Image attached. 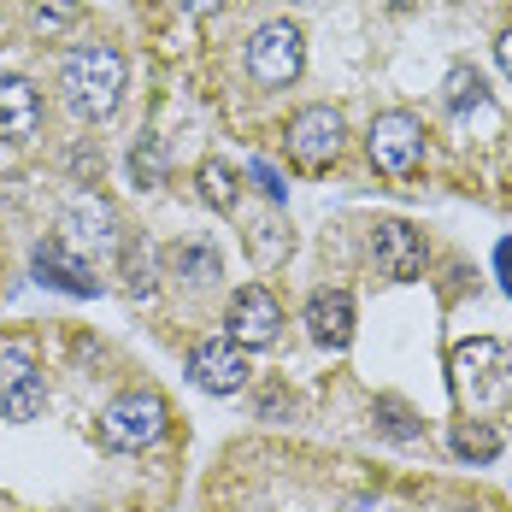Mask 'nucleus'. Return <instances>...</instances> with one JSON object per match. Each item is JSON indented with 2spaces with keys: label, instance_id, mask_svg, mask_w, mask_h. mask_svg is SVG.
<instances>
[{
  "label": "nucleus",
  "instance_id": "3",
  "mask_svg": "<svg viewBox=\"0 0 512 512\" xmlns=\"http://www.w3.org/2000/svg\"><path fill=\"white\" fill-rule=\"evenodd\" d=\"M301 65H307V42H301V30L289 18H271V24H259L254 36H248V71H254L265 89L295 83Z\"/></svg>",
  "mask_w": 512,
  "mask_h": 512
},
{
  "label": "nucleus",
  "instance_id": "14",
  "mask_svg": "<svg viewBox=\"0 0 512 512\" xmlns=\"http://www.w3.org/2000/svg\"><path fill=\"white\" fill-rule=\"evenodd\" d=\"M42 130V95L30 77H0V136L6 142H30Z\"/></svg>",
  "mask_w": 512,
  "mask_h": 512
},
{
  "label": "nucleus",
  "instance_id": "16",
  "mask_svg": "<svg viewBox=\"0 0 512 512\" xmlns=\"http://www.w3.org/2000/svg\"><path fill=\"white\" fill-rule=\"evenodd\" d=\"M171 271H177L183 283H212V277L224 271V259H218L212 242H177V248H171Z\"/></svg>",
  "mask_w": 512,
  "mask_h": 512
},
{
  "label": "nucleus",
  "instance_id": "22",
  "mask_svg": "<svg viewBox=\"0 0 512 512\" xmlns=\"http://www.w3.org/2000/svg\"><path fill=\"white\" fill-rule=\"evenodd\" d=\"M248 177H254V189L265 195V201H283V195H289V183L277 177V165H271V159H254V165H248Z\"/></svg>",
  "mask_w": 512,
  "mask_h": 512
},
{
  "label": "nucleus",
  "instance_id": "20",
  "mask_svg": "<svg viewBox=\"0 0 512 512\" xmlns=\"http://www.w3.org/2000/svg\"><path fill=\"white\" fill-rule=\"evenodd\" d=\"M248 254H254L259 265H277V259L289 254V230H283L277 218H259L254 230H248Z\"/></svg>",
  "mask_w": 512,
  "mask_h": 512
},
{
  "label": "nucleus",
  "instance_id": "7",
  "mask_svg": "<svg viewBox=\"0 0 512 512\" xmlns=\"http://www.w3.org/2000/svg\"><path fill=\"white\" fill-rule=\"evenodd\" d=\"M224 330H230V342H236L242 354H248V348H271L277 330H283V307H277L265 289H236L230 307H224Z\"/></svg>",
  "mask_w": 512,
  "mask_h": 512
},
{
  "label": "nucleus",
  "instance_id": "25",
  "mask_svg": "<svg viewBox=\"0 0 512 512\" xmlns=\"http://www.w3.org/2000/svg\"><path fill=\"white\" fill-rule=\"evenodd\" d=\"M177 6H183V12H189V18H206V12H218V6H224V0H177Z\"/></svg>",
  "mask_w": 512,
  "mask_h": 512
},
{
  "label": "nucleus",
  "instance_id": "18",
  "mask_svg": "<svg viewBox=\"0 0 512 512\" xmlns=\"http://www.w3.org/2000/svg\"><path fill=\"white\" fill-rule=\"evenodd\" d=\"M195 189H201V201L212 206V212H236V171L230 165H218V159H206L201 171H195Z\"/></svg>",
  "mask_w": 512,
  "mask_h": 512
},
{
  "label": "nucleus",
  "instance_id": "12",
  "mask_svg": "<svg viewBox=\"0 0 512 512\" xmlns=\"http://www.w3.org/2000/svg\"><path fill=\"white\" fill-rule=\"evenodd\" d=\"M377 271L395 277V283H412V277L424 271V236L412 230L407 218L377 224Z\"/></svg>",
  "mask_w": 512,
  "mask_h": 512
},
{
  "label": "nucleus",
  "instance_id": "17",
  "mask_svg": "<svg viewBox=\"0 0 512 512\" xmlns=\"http://www.w3.org/2000/svg\"><path fill=\"white\" fill-rule=\"evenodd\" d=\"M442 101H448L454 118H465V112H483V106H489V89H483V77H477L471 65H454L448 83H442Z\"/></svg>",
  "mask_w": 512,
  "mask_h": 512
},
{
  "label": "nucleus",
  "instance_id": "13",
  "mask_svg": "<svg viewBox=\"0 0 512 512\" xmlns=\"http://www.w3.org/2000/svg\"><path fill=\"white\" fill-rule=\"evenodd\" d=\"M65 248H118V218L101 195H77L65 206Z\"/></svg>",
  "mask_w": 512,
  "mask_h": 512
},
{
  "label": "nucleus",
  "instance_id": "4",
  "mask_svg": "<svg viewBox=\"0 0 512 512\" xmlns=\"http://www.w3.org/2000/svg\"><path fill=\"white\" fill-rule=\"evenodd\" d=\"M48 407V383L36 371V354L24 342H0V412L12 424H30Z\"/></svg>",
  "mask_w": 512,
  "mask_h": 512
},
{
  "label": "nucleus",
  "instance_id": "1",
  "mask_svg": "<svg viewBox=\"0 0 512 512\" xmlns=\"http://www.w3.org/2000/svg\"><path fill=\"white\" fill-rule=\"evenodd\" d=\"M59 89H65V106L77 112V118H106L118 95H124V59L118 48H106V42H89V48H71L65 53V71H59Z\"/></svg>",
  "mask_w": 512,
  "mask_h": 512
},
{
  "label": "nucleus",
  "instance_id": "23",
  "mask_svg": "<svg viewBox=\"0 0 512 512\" xmlns=\"http://www.w3.org/2000/svg\"><path fill=\"white\" fill-rule=\"evenodd\" d=\"M71 18H77L71 6H59V0H36V24H42V30H65Z\"/></svg>",
  "mask_w": 512,
  "mask_h": 512
},
{
  "label": "nucleus",
  "instance_id": "26",
  "mask_svg": "<svg viewBox=\"0 0 512 512\" xmlns=\"http://www.w3.org/2000/svg\"><path fill=\"white\" fill-rule=\"evenodd\" d=\"M495 59H501V71H507V77H512V30H507V36H501V42H495Z\"/></svg>",
  "mask_w": 512,
  "mask_h": 512
},
{
  "label": "nucleus",
  "instance_id": "15",
  "mask_svg": "<svg viewBox=\"0 0 512 512\" xmlns=\"http://www.w3.org/2000/svg\"><path fill=\"white\" fill-rule=\"evenodd\" d=\"M448 448H454L465 465H489L501 454V430L483 424V418H471V424H454V430H448Z\"/></svg>",
  "mask_w": 512,
  "mask_h": 512
},
{
  "label": "nucleus",
  "instance_id": "24",
  "mask_svg": "<svg viewBox=\"0 0 512 512\" xmlns=\"http://www.w3.org/2000/svg\"><path fill=\"white\" fill-rule=\"evenodd\" d=\"M495 271H501V289L512 295V236L501 242V248H495Z\"/></svg>",
  "mask_w": 512,
  "mask_h": 512
},
{
  "label": "nucleus",
  "instance_id": "2",
  "mask_svg": "<svg viewBox=\"0 0 512 512\" xmlns=\"http://www.w3.org/2000/svg\"><path fill=\"white\" fill-rule=\"evenodd\" d=\"M165 424H171V407L159 401L154 389H130V395L106 401L101 442L112 454H142V448H154L159 436H165Z\"/></svg>",
  "mask_w": 512,
  "mask_h": 512
},
{
  "label": "nucleus",
  "instance_id": "10",
  "mask_svg": "<svg viewBox=\"0 0 512 512\" xmlns=\"http://www.w3.org/2000/svg\"><path fill=\"white\" fill-rule=\"evenodd\" d=\"M189 377L201 383L206 395H236V389L248 383V354H242L230 336H218V342H201V348L189 354Z\"/></svg>",
  "mask_w": 512,
  "mask_h": 512
},
{
  "label": "nucleus",
  "instance_id": "5",
  "mask_svg": "<svg viewBox=\"0 0 512 512\" xmlns=\"http://www.w3.org/2000/svg\"><path fill=\"white\" fill-rule=\"evenodd\" d=\"M365 154L383 177H407L424 154V124L412 112H377L371 130H365Z\"/></svg>",
  "mask_w": 512,
  "mask_h": 512
},
{
  "label": "nucleus",
  "instance_id": "19",
  "mask_svg": "<svg viewBox=\"0 0 512 512\" xmlns=\"http://www.w3.org/2000/svg\"><path fill=\"white\" fill-rule=\"evenodd\" d=\"M371 412H377V430H383L389 442H418V436H424V424L412 418V407L401 401V395H377Z\"/></svg>",
  "mask_w": 512,
  "mask_h": 512
},
{
  "label": "nucleus",
  "instance_id": "8",
  "mask_svg": "<svg viewBox=\"0 0 512 512\" xmlns=\"http://www.w3.org/2000/svg\"><path fill=\"white\" fill-rule=\"evenodd\" d=\"M289 154L301 165H330L342 154V112L336 106H307L289 118Z\"/></svg>",
  "mask_w": 512,
  "mask_h": 512
},
{
  "label": "nucleus",
  "instance_id": "28",
  "mask_svg": "<svg viewBox=\"0 0 512 512\" xmlns=\"http://www.w3.org/2000/svg\"><path fill=\"white\" fill-rule=\"evenodd\" d=\"M383 6H412V0H383Z\"/></svg>",
  "mask_w": 512,
  "mask_h": 512
},
{
  "label": "nucleus",
  "instance_id": "27",
  "mask_svg": "<svg viewBox=\"0 0 512 512\" xmlns=\"http://www.w3.org/2000/svg\"><path fill=\"white\" fill-rule=\"evenodd\" d=\"M348 512H389V501H371V495H359V501H348Z\"/></svg>",
  "mask_w": 512,
  "mask_h": 512
},
{
  "label": "nucleus",
  "instance_id": "11",
  "mask_svg": "<svg viewBox=\"0 0 512 512\" xmlns=\"http://www.w3.org/2000/svg\"><path fill=\"white\" fill-rule=\"evenodd\" d=\"M307 330H312L318 348L342 354V348L354 342V295H348V289H318L307 301Z\"/></svg>",
  "mask_w": 512,
  "mask_h": 512
},
{
  "label": "nucleus",
  "instance_id": "6",
  "mask_svg": "<svg viewBox=\"0 0 512 512\" xmlns=\"http://www.w3.org/2000/svg\"><path fill=\"white\" fill-rule=\"evenodd\" d=\"M454 377H460V395L471 407L507 401V348L501 342H465L454 354Z\"/></svg>",
  "mask_w": 512,
  "mask_h": 512
},
{
  "label": "nucleus",
  "instance_id": "21",
  "mask_svg": "<svg viewBox=\"0 0 512 512\" xmlns=\"http://www.w3.org/2000/svg\"><path fill=\"white\" fill-rule=\"evenodd\" d=\"M130 171H136V183H142V189H154L159 177H165V154H159L154 136H142V142H136V154H130Z\"/></svg>",
  "mask_w": 512,
  "mask_h": 512
},
{
  "label": "nucleus",
  "instance_id": "9",
  "mask_svg": "<svg viewBox=\"0 0 512 512\" xmlns=\"http://www.w3.org/2000/svg\"><path fill=\"white\" fill-rule=\"evenodd\" d=\"M30 265H36V277L42 283H53V289H65V295H77V301H89V295H101V277H95V265L89 259H77L59 236H48V242H36V254H30Z\"/></svg>",
  "mask_w": 512,
  "mask_h": 512
}]
</instances>
